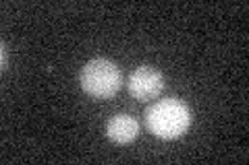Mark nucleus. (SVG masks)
I'll return each instance as SVG.
<instances>
[{
  "label": "nucleus",
  "mask_w": 249,
  "mask_h": 165,
  "mask_svg": "<svg viewBox=\"0 0 249 165\" xmlns=\"http://www.w3.org/2000/svg\"><path fill=\"white\" fill-rule=\"evenodd\" d=\"M191 109L181 99L166 97L156 101L145 112V126L154 136L162 140L181 138L191 126Z\"/></svg>",
  "instance_id": "1"
},
{
  "label": "nucleus",
  "mask_w": 249,
  "mask_h": 165,
  "mask_svg": "<svg viewBox=\"0 0 249 165\" xmlns=\"http://www.w3.org/2000/svg\"><path fill=\"white\" fill-rule=\"evenodd\" d=\"M81 89L93 99H110L123 85L121 68L108 58H93L81 68Z\"/></svg>",
  "instance_id": "2"
},
{
  "label": "nucleus",
  "mask_w": 249,
  "mask_h": 165,
  "mask_svg": "<svg viewBox=\"0 0 249 165\" xmlns=\"http://www.w3.org/2000/svg\"><path fill=\"white\" fill-rule=\"evenodd\" d=\"M106 136L116 145H129L139 136V122L129 114H116L106 122Z\"/></svg>",
  "instance_id": "4"
},
{
  "label": "nucleus",
  "mask_w": 249,
  "mask_h": 165,
  "mask_svg": "<svg viewBox=\"0 0 249 165\" xmlns=\"http://www.w3.org/2000/svg\"><path fill=\"white\" fill-rule=\"evenodd\" d=\"M127 89L139 101L156 99L164 89V76L152 66H137L127 78Z\"/></svg>",
  "instance_id": "3"
}]
</instances>
